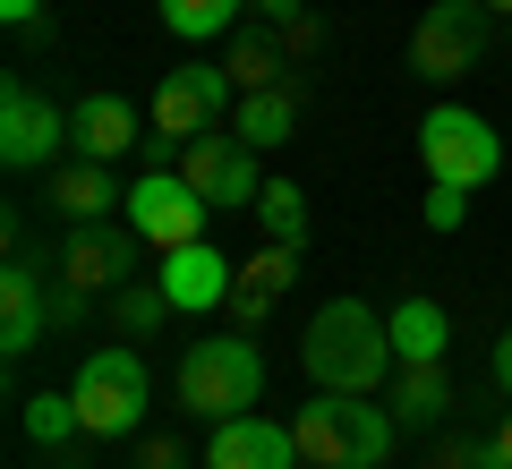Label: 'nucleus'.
Returning <instances> with one entry per match:
<instances>
[{"label": "nucleus", "instance_id": "nucleus-24", "mask_svg": "<svg viewBox=\"0 0 512 469\" xmlns=\"http://www.w3.org/2000/svg\"><path fill=\"white\" fill-rule=\"evenodd\" d=\"M256 222H265V239L299 248V239H308V188H299V180H265V197H256Z\"/></svg>", "mask_w": 512, "mask_h": 469}, {"label": "nucleus", "instance_id": "nucleus-29", "mask_svg": "<svg viewBox=\"0 0 512 469\" xmlns=\"http://www.w3.org/2000/svg\"><path fill=\"white\" fill-rule=\"evenodd\" d=\"M282 43H291V60H316V52H325V18H291Z\"/></svg>", "mask_w": 512, "mask_h": 469}, {"label": "nucleus", "instance_id": "nucleus-9", "mask_svg": "<svg viewBox=\"0 0 512 469\" xmlns=\"http://www.w3.org/2000/svg\"><path fill=\"white\" fill-rule=\"evenodd\" d=\"M231 94H239V77L222 69V60H188V69H171L163 86H154V128L188 145V137H205V128H222V111H239Z\"/></svg>", "mask_w": 512, "mask_h": 469}, {"label": "nucleus", "instance_id": "nucleus-27", "mask_svg": "<svg viewBox=\"0 0 512 469\" xmlns=\"http://www.w3.org/2000/svg\"><path fill=\"white\" fill-rule=\"evenodd\" d=\"M461 214H470V188H453V180L427 188V231H461Z\"/></svg>", "mask_w": 512, "mask_h": 469}, {"label": "nucleus", "instance_id": "nucleus-32", "mask_svg": "<svg viewBox=\"0 0 512 469\" xmlns=\"http://www.w3.org/2000/svg\"><path fill=\"white\" fill-rule=\"evenodd\" d=\"M487 435H495V469H512V410H504V418H495V427H487Z\"/></svg>", "mask_w": 512, "mask_h": 469}, {"label": "nucleus", "instance_id": "nucleus-14", "mask_svg": "<svg viewBox=\"0 0 512 469\" xmlns=\"http://www.w3.org/2000/svg\"><path fill=\"white\" fill-rule=\"evenodd\" d=\"M137 145H146V128H137L128 94H77V103H69V154L120 171V154H137Z\"/></svg>", "mask_w": 512, "mask_h": 469}, {"label": "nucleus", "instance_id": "nucleus-31", "mask_svg": "<svg viewBox=\"0 0 512 469\" xmlns=\"http://www.w3.org/2000/svg\"><path fill=\"white\" fill-rule=\"evenodd\" d=\"M248 9H256V18H265V26H291V18H308L299 0H248Z\"/></svg>", "mask_w": 512, "mask_h": 469}, {"label": "nucleus", "instance_id": "nucleus-8", "mask_svg": "<svg viewBox=\"0 0 512 469\" xmlns=\"http://www.w3.org/2000/svg\"><path fill=\"white\" fill-rule=\"evenodd\" d=\"M180 180L197 188L214 214H256V197H265V180H256V145L248 137H188V154H180Z\"/></svg>", "mask_w": 512, "mask_h": 469}, {"label": "nucleus", "instance_id": "nucleus-22", "mask_svg": "<svg viewBox=\"0 0 512 469\" xmlns=\"http://www.w3.org/2000/svg\"><path fill=\"white\" fill-rule=\"evenodd\" d=\"M111 316H120V333H128V342H154V333H163L171 316H180V307L163 299V282H120V290H111Z\"/></svg>", "mask_w": 512, "mask_h": 469}, {"label": "nucleus", "instance_id": "nucleus-16", "mask_svg": "<svg viewBox=\"0 0 512 469\" xmlns=\"http://www.w3.org/2000/svg\"><path fill=\"white\" fill-rule=\"evenodd\" d=\"M291 282H299V248H282V239H265V248H256L248 265H239V282H231V299H222V307L239 316V333H256L265 316H274V299H282Z\"/></svg>", "mask_w": 512, "mask_h": 469}, {"label": "nucleus", "instance_id": "nucleus-33", "mask_svg": "<svg viewBox=\"0 0 512 469\" xmlns=\"http://www.w3.org/2000/svg\"><path fill=\"white\" fill-rule=\"evenodd\" d=\"M0 18H9V26H35V18H43V0H0Z\"/></svg>", "mask_w": 512, "mask_h": 469}, {"label": "nucleus", "instance_id": "nucleus-35", "mask_svg": "<svg viewBox=\"0 0 512 469\" xmlns=\"http://www.w3.org/2000/svg\"><path fill=\"white\" fill-rule=\"evenodd\" d=\"M504 43H512V18H504Z\"/></svg>", "mask_w": 512, "mask_h": 469}, {"label": "nucleus", "instance_id": "nucleus-5", "mask_svg": "<svg viewBox=\"0 0 512 469\" xmlns=\"http://www.w3.org/2000/svg\"><path fill=\"white\" fill-rule=\"evenodd\" d=\"M487 43H495L487 0H436V9L410 26V69H419L427 86H453V77H470L478 60H487Z\"/></svg>", "mask_w": 512, "mask_h": 469}, {"label": "nucleus", "instance_id": "nucleus-12", "mask_svg": "<svg viewBox=\"0 0 512 469\" xmlns=\"http://www.w3.org/2000/svg\"><path fill=\"white\" fill-rule=\"evenodd\" d=\"M52 333V282H43L35 256H9V273H0V359H26V350Z\"/></svg>", "mask_w": 512, "mask_h": 469}, {"label": "nucleus", "instance_id": "nucleus-18", "mask_svg": "<svg viewBox=\"0 0 512 469\" xmlns=\"http://www.w3.org/2000/svg\"><path fill=\"white\" fill-rule=\"evenodd\" d=\"M111 205H128L120 180H111V163H86V154L77 163H52V214L60 222H103Z\"/></svg>", "mask_w": 512, "mask_h": 469}, {"label": "nucleus", "instance_id": "nucleus-17", "mask_svg": "<svg viewBox=\"0 0 512 469\" xmlns=\"http://www.w3.org/2000/svg\"><path fill=\"white\" fill-rule=\"evenodd\" d=\"M222 69L239 77V94H265V86H308V77H299V60H291V43H282V26H265V18H256L248 35L231 43V60H222Z\"/></svg>", "mask_w": 512, "mask_h": 469}, {"label": "nucleus", "instance_id": "nucleus-6", "mask_svg": "<svg viewBox=\"0 0 512 469\" xmlns=\"http://www.w3.org/2000/svg\"><path fill=\"white\" fill-rule=\"evenodd\" d=\"M419 154H427V180H453V188H470V197L504 171V137H495L478 111H461V103H436L419 120Z\"/></svg>", "mask_w": 512, "mask_h": 469}, {"label": "nucleus", "instance_id": "nucleus-7", "mask_svg": "<svg viewBox=\"0 0 512 469\" xmlns=\"http://www.w3.org/2000/svg\"><path fill=\"white\" fill-rule=\"evenodd\" d=\"M60 145H69V111H60L26 69H9L0 77V163L9 171H43Z\"/></svg>", "mask_w": 512, "mask_h": 469}, {"label": "nucleus", "instance_id": "nucleus-4", "mask_svg": "<svg viewBox=\"0 0 512 469\" xmlns=\"http://www.w3.org/2000/svg\"><path fill=\"white\" fill-rule=\"evenodd\" d=\"M69 393H77V418H86L94 444L146 435V401H154V384H146V359H137V350H86Z\"/></svg>", "mask_w": 512, "mask_h": 469}, {"label": "nucleus", "instance_id": "nucleus-25", "mask_svg": "<svg viewBox=\"0 0 512 469\" xmlns=\"http://www.w3.org/2000/svg\"><path fill=\"white\" fill-rule=\"evenodd\" d=\"M26 435H35L43 452H69L77 435H86V418H77V393H35V401H26Z\"/></svg>", "mask_w": 512, "mask_h": 469}, {"label": "nucleus", "instance_id": "nucleus-13", "mask_svg": "<svg viewBox=\"0 0 512 469\" xmlns=\"http://www.w3.org/2000/svg\"><path fill=\"white\" fill-rule=\"evenodd\" d=\"M154 282H163V299L180 307V316H205V307H222V299H231L239 265H231L222 248H205V239H188V248H163Z\"/></svg>", "mask_w": 512, "mask_h": 469}, {"label": "nucleus", "instance_id": "nucleus-21", "mask_svg": "<svg viewBox=\"0 0 512 469\" xmlns=\"http://www.w3.org/2000/svg\"><path fill=\"white\" fill-rule=\"evenodd\" d=\"M444 342H453V316H444L436 299H402V307H393V359H402V367L444 359Z\"/></svg>", "mask_w": 512, "mask_h": 469}, {"label": "nucleus", "instance_id": "nucleus-11", "mask_svg": "<svg viewBox=\"0 0 512 469\" xmlns=\"http://www.w3.org/2000/svg\"><path fill=\"white\" fill-rule=\"evenodd\" d=\"M137 248H146L137 231H103V222H69V239H60L52 273H60V282H77V290H120V282H137Z\"/></svg>", "mask_w": 512, "mask_h": 469}, {"label": "nucleus", "instance_id": "nucleus-30", "mask_svg": "<svg viewBox=\"0 0 512 469\" xmlns=\"http://www.w3.org/2000/svg\"><path fill=\"white\" fill-rule=\"evenodd\" d=\"M487 376H495V393L512 401V325H504V342H495V359H487Z\"/></svg>", "mask_w": 512, "mask_h": 469}, {"label": "nucleus", "instance_id": "nucleus-23", "mask_svg": "<svg viewBox=\"0 0 512 469\" xmlns=\"http://www.w3.org/2000/svg\"><path fill=\"white\" fill-rule=\"evenodd\" d=\"M239 9H248V0H163V26L180 43H214V35L239 26Z\"/></svg>", "mask_w": 512, "mask_h": 469}, {"label": "nucleus", "instance_id": "nucleus-1", "mask_svg": "<svg viewBox=\"0 0 512 469\" xmlns=\"http://www.w3.org/2000/svg\"><path fill=\"white\" fill-rule=\"evenodd\" d=\"M299 367L316 376V393H376L402 359H393V325H384L367 299H325L308 316Z\"/></svg>", "mask_w": 512, "mask_h": 469}, {"label": "nucleus", "instance_id": "nucleus-26", "mask_svg": "<svg viewBox=\"0 0 512 469\" xmlns=\"http://www.w3.org/2000/svg\"><path fill=\"white\" fill-rule=\"evenodd\" d=\"M427 469H495V435H478V427H444L436 452H427Z\"/></svg>", "mask_w": 512, "mask_h": 469}, {"label": "nucleus", "instance_id": "nucleus-34", "mask_svg": "<svg viewBox=\"0 0 512 469\" xmlns=\"http://www.w3.org/2000/svg\"><path fill=\"white\" fill-rule=\"evenodd\" d=\"M487 9H504V18H512V0H487Z\"/></svg>", "mask_w": 512, "mask_h": 469}, {"label": "nucleus", "instance_id": "nucleus-20", "mask_svg": "<svg viewBox=\"0 0 512 469\" xmlns=\"http://www.w3.org/2000/svg\"><path fill=\"white\" fill-rule=\"evenodd\" d=\"M299 94H308V86H265V94H239V111H231V137H248L256 154L291 145V128H299Z\"/></svg>", "mask_w": 512, "mask_h": 469}, {"label": "nucleus", "instance_id": "nucleus-2", "mask_svg": "<svg viewBox=\"0 0 512 469\" xmlns=\"http://www.w3.org/2000/svg\"><path fill=\"white\" fill-rule=\"evenodd\" d=\"M291 435H299V461H316V469H384L402 418L376 393H316L291 418Z\"/></svg>", "mask_w": 512, "mask_h": 469}, {"label": "nucleus", "instance_id": "nucleus-19", "mask_svg": "<svg viewBox=\"0 0 512 469\" xmlns=\"http://www.w3.org/2000/svg\"><path fill=\"white\" fill-rule=\"evenodd\" d=\"M453 410H461V393H453V376H444V359L393 367V418H402V427H453Z\"/></svg>", "mask_w": 512, "mask_h": 469}, {"label": "nucleus", "instance_id": "nucleus-28", "mask_svg": "<svg viewBox=\"0 0 512 469\" xmlns=\"http://www.w3.org/2000/svg\"><path fill=\"white\" fill-rule=\"evenodd\" d=\"M137 469H188V444L180 435H137Z\"/></svg>", "mask_w": 512, "mask_h": 469}, {"label": "nucleus", "instance_id": "nucleus-15", "mask_svg": "<svg viewBox=\"0 0 512 469\" xmlns=\"http://www.w3.org/2000/svg\"><path fill=\"white\" fill-rule=\"evenodd\" d=\"M205 469H299V435L274 427V418H222L205 435Z\"/></svg>", "mask_w": 512, "mask_h": 469}, {"label": "nucleus", "instance_id": "nucleus-3", "mask_svg": "<svg viewBox=\"0 0 512 469\" xmlns=\"http://www.w3.org/2000/svg\"><path fill=\"white\" fill-rule=\"evenodd\" d=\"M256 393H265V350L248 333H214V342H188L180 359V410L222 427V418H248Z\"/></svg>", "mask_w": 512, "mask_h": 469}, {"label": "nucleus", "instance_id": "nucleus-10", "mask_svg": "<svg viewBox=\"0 0 512 469\" xmlns=\"http://www.w3.org/2000/svg\"><path fill=\"white\" fill-rule=\"evenodd\" d=\"M205 214H214V205H205L180 171H146V180L128 188V231L146 239V248H188V239H205Z\"/></svg>", "mask_w": 512, "mask_h": 469}]
</instances>
